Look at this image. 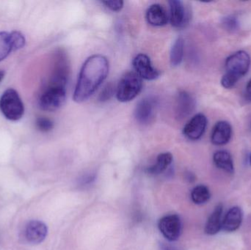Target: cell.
<instances>
[{
	"mask_svg": "<svg viewBox=\"0 0 251 250\" xmlns=\"http://www.w3.org/2000/svg\"><path fill=\"white\" fill-rule=\"evenodd\" d=\"M109 73V62L100 54L91 56L82 66L74 93V100L83 102L104 82Z\"/></svg>",
	"mask_w": 251,
	"mask_h": 250,
	"instance_id": "1",
	"label": "cell"
},
{
	"mask_svg": "<svg viewBox=\"0 0 251 250\" xmlns=\"http://www.w3.org/2000/svg\"><path fill=\"white\" fill-rule=\"evenodd\" d=\"M251 60L249 53L239 51L230 55L226 61V73L221 85L226 89L233 88L250 69Z\"/></svg>",
	"mask_w": 251,
	"mask_h": 250,
	"instance_id": "2",
	"label": "cell"
},
{
	"mask_svg": "<svg viewBox=\"0 0 251 250\" xmlns=\"http://www.w3.org/2000/svg\"><path fill=\"white\" fill-rule=\"evenodd\" d=\"M0 110L7 120L12 121H17L23 117L25 107L14 89L10 88L3 92L0 98Z\"/></svg>",
	"mask_w": 251,
	"mask_h": 250,
	"instance_id": "3",
	"label": "cell"
},
{
	"mask_svg": "<svg viewBox=\"0 0 251 250\" xmlns=\"http://www.w3.org/2000/svg\"><path fill=\"white\" fill-rule=\"evenodd\" d=\"M143 88V80L135 72H127L119 82L116 96L121 102H128L137 96Z\"/></svg>",
	"mask_w": 251,
	"mask_h": 250,
	"instance_id": "4",
	"label": "cell"
},
{
	"mask_svg": "<svg viewBox=\"0 0 251 250\" xmlns=\"http://www.w3.org/2000/svg\"><path fill=\"white\" fill-rule=\"evenodd\" d=\"M69 73L70 66L67 55L63 50H58L54 55L52 72L49 85L66 88Z\"/></svg>",
	"mask_w": 251,
	"mask_h": 250,
	"instance_id": "5",
	"label": "cell"
},
{
	"mask_svg": "<svg viewBox=\"0 0 251 250\" xmlns=\"http://www.w3.org/2000/svg\"><path fill=\"white\" fill-rule=\"evenodd\" d=\"M66 98V88L48 85L40 97L39 106L45 111H55L64 104Z\"/></svg>",
	"mask_w": 251,
	"mask_h": 250,
	"instance_id": "6",
	"label": "cell"
},
{
	"mask_svg": "<svg viewBox=\"0 0 251 250\" xmlns=\"http://www.w3.org/2000/svg\"><path fill=\"white\" fill-rule=\"evenodd\" d=\"M158 227L165 239L170 242H175L181 236V219L176 214L165 216L159 220Z\"/></svg>",
	"mask_w": 251,
	"mask_h": 250,
	"instance_id": "7",
	"label": "cell"
},
{
	"mask_svg": "<svg viewBox=\"0 0 251 250\" xmlns=\"http://www.w3.org/2000/svg\"><path fill=\"white\" fill-rule=\"evenodd\" d=\"M135 73L146 80H154L159 76V70L152 66L150 58L146 54H140L134 57L132 62Z\"/></svg>",
	"mask_w": 251,
	"mask_h": 250,
	"instance_id": "8",
	"label": "cell"
},
{
	"mask_svg": "<svg viewBox=\"0 0 251 250\" xmlns=\"http://www.w3.org/2000/svg\"><path fill=\"white\" fill-rule=\"evenodd\" d=\"M196 106L194 97L186 91H181L176 100V117L179 120L187 118L194 112Z\"/></svg>",
	"mask_w": 251,
	"mask_h": 250,
	"instance_id": "9",
	"label": "cell"
},
{
	"mask_svg": "<svg viewBox=\"0 0 251 250\" xmlns=\"http://www.w3.org/2000/svg\"><path fill=\"white\" fill-rule=\"evenodd\" d=\"M156 108V101L151 97L141 100L137 104L134 111L136 120L140 124L150 123L154 117Z\"/></svg>",
	"mask_w": 251,
	"mask_h": 250,
	"instance_id": "10",
	"label": "cell"
},
{
	"mask_svg": "<svg viewBox=\"0 0 251 250\" xmlns=\"http://www.w3.org/2000/svg\"><path fill=\"white\" fill-rule=\"evenodd\" d=\"M206 126L207 119L204 114L200 113L192 117L191 120L186 124L183 133L190 140H198L203 136Z\"/></svg>",
	"mask_w": 251,
	"mask_h": 250,
	"instance_id": "11",
	"label": "cell"
},
{
	"mask_svg": "<svg viewBox=\"0 0 251 250\" xmlns=\"http://www.w3.org/2000/svg\"><path fill=\"white\" fill-rule=\"evenodd\" d=\"M170 4V20L176 28H182L189 22V12L184 3L179 0H171Z\"/></svg>",
	"mask_w": 251,
	"mask_h": 250,
	"instance_id": "12",
	"label": "cell"
},
{
	"mask_svg": "<svg viewBox=\"0 0 251 250\" xmlns=\"http://www.w3.org/2000/svg\"><path fill=\"white\" fill-rule=\"evenodd\" d=\"M47 227L42 222L32 220L27 223L24 231L26 242L32 245L41 243L47 236Z\"/></svg>",
	"mask_w": 251,
	"mask_h": 250,
	"instance_id": "13",
	"label": "cell"
},
{
	"mask_svg": "<svg viewBox=\"0 0 251 250\" xmlns=\"http://www.w3.org/2000/svg\"><path fill=\"white\" fill-rule=\"evenodd\" d=\"M232 136V127L227 121H219L215 124L211 135V140L215 145L228 143Z\"/></svg>",
	"mask_w": 251,
	"mask_h": 250,
	"instance_id": "14",
	"label": "cell"
},
{
	"mask_svg": "<svg viewBox=\"0 0 251 250\" xmlns=\"http://www.w3.org/2000/svg\"><path fill=\"white\" fill-rule=\"evenodd\" d=\"M148 23L153 26H165L168 23V14L165 8L159 4H153L149 7L146 12Z\"/></svg>",
	"mask_w": 251,
	"mask_h": 250,
	"instance_id": "15",
	"label": "cell"
},
{
	"mask_svg": "<svg viewBox=\"0 0 251 250\" xmlns=\"http://www.w3.org/2000/svg\"><path fill=\"white\" fill-rule=\"evenodd\" d=\"M243 212L240 207H233L223 220L222 228L225 231L234 232L238 230L243 223Z\"/></svg>",
	"mask_w": 251,
	"mask_h": 250,
	"instance_id": "16",
	"label": "cell"
},
{
	"mask_svg": "<svg viewBox=\"0 0 251 250\" xmlns=\"http://www.w3.org/2000/svg\"><path fill=\"white\" fill-rule=\"evenodd\" d=\"M223 213L224 208L221 204H219L214 210L212 214L209 216L206 226H205L204 231L209 236H213L219 233L222 229L223 226Z\"/></svg>",
	"mask_w": 251,
	"mask_h": 250,
	"instance_id": "17",
	"label": "cell"
},
{
	"mask_svg": "<svg viewBox=\"0 0 251 250\" xmlns=\"http://www.w3.org/2000/svg\"><path fill=\"white\" fill-rule=\"evenodd\" d=\"M213 161L218 168L228 173L234 171V161L231 154L226 151H218L213 156Z\"/></svg>",
	"mask_w": 251,
	"mask_h": 250,
	"instance_id": "18",
	"label": "cell"
},
{
	"mask_svg": "<svg viewBox=\"0 0 251 250\" xmlns=\"http://www.w3.org/2000/svg\"><path fill=\"white\" fill-rule=\"evenodd\" d=\"M172 161L173 156L170 153H163V154H159L156 159L155 164L148 168V173L152 175L160 174L167 170V168L171 165Z\"/></svg>",
	"mask_w": 251,
	"mask_h": 250,
	"instance_id": "19",
	"label": "cell"
},
{
	"mask_svg": "<svg viewBox=\"0 0 251 250\" xmlns=\"http://www.w3.org/2000/svg\"><path fill=\"white\" fill-rule=\"evenodd\" d=\"M184 41L182 38H177L171 48L170 60L171 66L174 67L179 66L184 57Z\"/></svg>",
	"mask_w": 251,
	"mask_h": 250,
	"instance_id": "20",
	"label": "cell"
},
{
	"mask_svg": "<svg viewBox=\"0 0 251 250\" xmlns=\"http://www.w3.org/2000/svg\"><path fill=\"white\" fill-rule=\"evenodd\" d=\"M211 194L207 186L199 185L192 190L191 199L195 204L202 205L206 204L210 199Z\"/></svg>",
	"mask_w": 251,
	"mask_h": 250,
	"instance_id": "21",
	"label": "cell"
},
{
	"mask_svg": "<svg viewBox=\"0 0 251 250\" xmlns=\"http://www.w3.org/2000/svg\"><path fill=\"white\" fill-rule=\"evenodd\" d=\"M13 51L10 33L0 32V62L4 60Z\"/></svg>",
	"mask_w": 251,
	"mask_h": 250,
	"instance_id": "22",
	"label": "cell"
},
{
	"mask_svg": "<svg viewBox=\"0 0 251 250\" xmlns=\"http://www.w3.org/2000/svg\"><path fill=\"white\" fill-rule=\"evenodd\" d=\"M222 25L224 29L230 32H234L239 29L240 23L238 19L233 16H228L222 19Z\"/></svg>",
	"mask_w": 251,
	"mask_h": 250,
	"instance_id": "23",
	"label": "cell"
},
{
	"mask_svg": "<svg viewBox=\"0 0 251 250\" xmlns=\"http://www.w3.org/2000/svg\"><path fill=\"white\" fill-rule=\"evenodd\" d=\"M10 38H11L13 51H17L25 46L26 40L21 32H17V31L10 32Z\"/></svg>",
	"mask_w": 251,
	"mask_h": 250,
	"instance_id": "24",
	"label": "cell"
},
{
	"mask_svg": "<svg viewBox=\"0 0 251 250\" xmlns=\"http://www.w3.org/2000/svg\"><path fill=\"white\" fill-rule=\"evenodd\" d=\"M115 92H116V89L115 88V85L113 83H109L104 87V89L101 91L100 93L99 100L101 102H104V101H108L114 95Z\"/></svg>",
	"mask_w": 251,
	"mask_h": 250,
	"instance_id": "25",
	"label": "cell"
},
{
	"mask_svg": "<svg viewBox=\"0 0 251 250\" xmlns=\"http://www.w3.org/2000/svg\"><path fill=\"white\" fill-rule=\"evenodd\" d=\"M36 126L41 132H48L54 127V123L47 117H39L36 120Z\"/></svg>",
	"mask_w": 251,
	"mask_h": 250,
	"instance_id": "26",
	"label": "cell"
},
{
	"mask_svg": "<svg viewBox=\"0 0 251 250\" xmlns=\"http://www.w3.org/2000/svg\"><path fill=\"white\" fill-rule=\"evenodd\" d=\"M103 4H105L106 7H108L110 10L113 11H120L123 8L124 1L121 0L118 1H104Z\"/></svg>",
	"mask_w": 251,
	"mask_h": 250,
	"instance_id": "27",
	"label": "cell"
},
{
	"mask_svg": "<svg viewBox=\"0 0 251 250\" xmlns=\"http://www.w3.org/2000/svg\"><path fill=\"white\" fill-rule=\"evenodd\" d=\"M246 98L248 101H251V79L246 86Z\"/></svg>",
	"mask_w": 251,
	"mask_h": 250,
	"instance_id": "28",
	"label": "cell"
},
{
	"mask_svg": "<svg viewBox=\"0 0 251 250\" xmlns=\"http://www.w3.org/2000/svg\"><path fill=\"white\" fill-rule=\"evenodd\" d=\"M164 250H175L174 248H170V247L165 246V248H164Z\"/></svg>",
	"mask_w": 251,
	"mask_h": 250,
	"instance_id": "29",
	"label": "cell"
},
{
	"mask_svg": "<svg viewBox=\"0 0 251 250\" xmlns=\"http://www.w3.org/2000/svg\"><path fill=\"white\" fill-rule=\"evenodd\" d=\"M249 160H250V164H251V157H250V159H249Z\"/></svg>",
	"mask_w": 251,
	"mask_h": 250,
	"instance_id": "30",
	"label": "cell"
}]
</instances>
